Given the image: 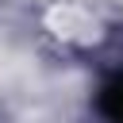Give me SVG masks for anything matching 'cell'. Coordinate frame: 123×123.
Here are the masks:
<instances>
[{
  "label": "cell",
  "instance_id": "cell-1",
  "mask_svg": "<svg viewBox=\"0 0 123 123\" xmlns=\"http://www.w3.org/2000/svg\"><path fill=\"white\" fill-rule=\"evenodd\" d=\"M104 111H108L115 123H123V73L104 85Z\"/></svg>",
  "mask_w": 123,
  "mask_h": 123
}]
</instances>
